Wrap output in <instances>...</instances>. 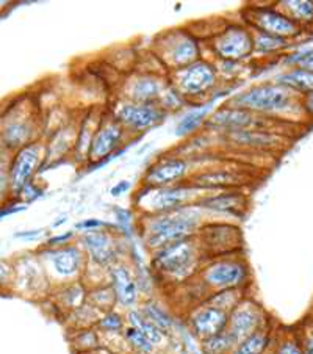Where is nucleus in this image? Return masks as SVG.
<instances>
[{
  "label": "nucleus",
  "instance_id": "obj_1",
  "mask_svg": "<svg viewBox=\"0 0 313 354\" xmlns=\"http://www.w3.org/2000/svg\"><path fill=\"white\" fill-rule=\"evenodd\" d=\"M200 209L196 205L177 209L167 214L146 215L143 240L152 252L160 248L196 237L200 229Z\"/></svg>",
  "mask_w": 313,
  "mask_h": 354
},
{
  "label": "nucleus",
  "instance_id": "obj_2",
  "mask_svg": "<svg viewBox=\"0 0 313 354\" xmlns=\"http://www.w3.org/2000/svg\"><path fill=\"white\" fill-rule=\"evenodd\" d=\"M204 252L196 237L176 241L152 252L151 265L164 281L184 282L199 273Z\"/></svg>",
  "mask_w": 313,
  "mask_h": 354
},
{
  "label": "nucleus",
  "instance_id": "obj_3",
  "mask_svg": "<svg viewBox=\"0 0 313 354\" xmlns=\"http://www.w3.org/2000/svg\"><path fill=\"white\" fill-rule=\"evenodd\" d=\"M198 276L200 286L205 288L207 293L230 290V288L243 290L249 279V268L243 259L230 254L214 257L210 262L202 263Z\"/></svg>",
  "mask_w": 313,
  "mask_h": 354
},
{
  "label": "nucleus",
  "instance_id": "obj_4",
  "mask_svg": "<svg viewBox=\"0 0 313 354\" xmlns=\"http://www.w3.org/2000/svg\"><path fill=\"white\" fill-rule=\"evenodd\" d=\"M293 91L279 84H263L240 93L230 100V107L249 110L252 113H274L292 105Z\"/></svg>",
  "mask_w": 313,
  "mask_h": 354
},
{
  "label": "nucleus",
  "instance_id": "obj_5",
  "mask_svg": "<svg viewBox=\"0 0 313 354\" xmlns=\"http://www.w3.org/2000/svg\"><path fill=\"white\" fill-rule=\"evenodd\" d=\"M155 54L171 71L182 69L199 60L198 39L190 32L169 30L157 38Z\"/></svg>",
  "mask_w": 313,
  "mask_h": 354
},
{
  "label": "nucleus",
  "instance_id": "obj_6",
  "mask_svg": "<svg viewBox=\"0 0 313 354\" xmlns=\"http://www.w3.org/2000/svg\"><path fill=\"white\" fill-rule=\"evenodd\" d=\"M173 90L182 97H196L210 93L218 84V73L214 64L198 60L182 69H176L171 74Z\"/></svg>",
  "mask_w": 313,
  "mask_h": 354
},
{
  "label": "nucleus",
  "instance_id": "obj_7",
  "mask_svg": "<svg viewBox=\"0 0 313 354\" xmlns=\"http://www.w3.org/2000/svg\"><path fill=\"white\" fill-rule=\"evenodd\" d=\"M196 239L204 256L210 254L211 257H221L234 254L241 243V232L232 224L215 223L200 226Z\"/></svg>",
  "mask_w": 313,
  "mask_h": 354
},
{
  "label": "nucleus",
  "instance_id": "obj_8",
  "mask_svg": "<svg viewBox=\"0 0 313 354\" xmlns=\"http://www.w3.org/2000/svg\"><path fill=\"white\" fill-rule=\"evenodd\" d=\"M210 47L222 62L237 63L249 57L254 50L252 33L241 26H229L211 38Z\"/></svg>",
  "mask_w": 313,
  "mask_h": 354
},
{
  "label": "nucleus",
  "instance_id": "obj_9",
  "mask_svg": "<svg viewBox=\"0 0 313 354\" xmlns=\"http://www.w3.org/2000/svg\"><path fill=\"white\" fill-rule=\"evenodd\" d=\"M46 261L54 271V276L61 281H66V284L79 281L80 274H84L88 262L84 250H82L80 245L75 243L54 248V250L49 248L46 251Z\"/></svg>",
  "mask_w": 313,
  "mask_h": 354
},
{
  "label": "nucleus",
  "instance_id": "obj_10",
  "mask_svg": "<svg viewBox=\"0 0 313 354\" xmlns=\"http://www.w3.org/2000/svg\"><path fill=\"white\" fill-rule=\"evenodd\" d=\"M80 248L85 252L86 261L99 268L110 270L120 262L117 243L113 234L108 231L97 229V231L84 232L80 237Z\"/></svg>",
  "mask_w": 313,
  "mask_h": 354
},
{
  "label": "nucleus",
  "instance_id": "obj_11",
  "mask_svg": "<svg viewBox=\"0 0 313 354\" xmlns=\"http://www.w3.org/2000/svg\"><path fill=\"white\" fill-rule=\"evenodd\" d=\"M152 194L147 198L146 215H158L173 212L177 209L187 207L196 203V192L198 188L191 187L190 184L185 185H173L167 188H146Z\"/></svg>",
  "mask_w": 313,
  "mask_h": 354
},
{
  "label": "nucleus",
  "instance_id": "obj_12",
  "mask_svg": "<svg viewBox=\"0 0 313 354\" xmlns=\"http://www.w3.org/2000/svg\"><path fill=\"white\" fill-rule=\"evenodd\" d=\"M209 129H216L222 132H240V131H265L267 121L257 113L238 107H222L209 116L205 121Z\"/></svg>",
  "mask_w": 313,
  "mask_h": 354
},
{
  "label": "nucleus",
  "instance_id": "obj_13",
  "mask_svg": "<svg viewBox=\"0 0 313 354\" xmlns=\"http://www.w3.org/2000/svg\"><path fill=\"white\" fill-rule=\"evenodd\" d=\"M263 328H267L265 326V312L252 299L243 298L229 312L227 331L237 339L238 344Z\"/></svg>",
  "mask_w": 313,
  "mask_h": 354
},
{
  "label": "nucleus",
  "instance_id": "obj_14",
  "mask_svg": "<svg viewBox=\"0 0 313 354\" xmlns=\"http://www.w3.org/2000/svg\"><path fill=\"white\" fill-rule=\"evenodd\" d=\"M44 156V146L38 141L26 145L16 152L10 167V187L15 193L21 192L30 184L32 177L39 168Z\"/></svg>",
  "mask_w": 313,
  "mask_h": 354
},
{
  "label": "nucleus",
  "instance_id": "obj_15",
  "mask_svg": "<svg viewBox=\"0 0 313 354\" xmlns=\"http://www.w3.org/2000/svg\"><path fill=\"white\" fill-rule=\"evenodd\" d=\"M167 116L158 104H122L116 111L115 120L126 129V131L144 132L162 122Z\"/></svg>",
  "mask_w": 313,
  "mask_h": 354
},
{
  "label": "nucleus",
  "instance_id": "obj_16",
  "mask_svg": "<svg viewBox=\"0 0 313 354\" xmlns=\"http://www.w3.org/2000/svg\"><path fill=\"white\" fill-rule=\"evenodd\" d=\"M246 21L254 30L271 35L277 38H290L299 33V27L296 22H293L287 15L273 8H252L247 13Z\"/></svg>",
  "mask_w": 313,
  "mask_h": 354
},
{
  "label": "nucleus",
  "instance_id": "obj_17",
  "mask_svg": "<svg viewBox=\"0 0 313 354\" xmlns=\"http://www.w3.org/2000/svg\"><path fill=\"white\" fill-rule=\"evenodd\" d=\"M124 133H126V129L115 118L110 121H105L102 126L97 127L91 140L90 151H88V158H90L93 167L107 162L108 156H113L120 149L124 140Z\"/></svg>",
  "mask_w": 313,
  "mask_h": 354
},
{
  "label": "nucleus",
  "instance_id": "obj_18",
  "mask_svg": "<svg viewBox=\"0 0 313 354\" xmlns=\"http://www.w3.org/2000/svg\"><path fill=\"white\" fill-rule=\"evenodd\" d=\"M188 171H190V163L187 158L167 157L152 165L143 180L146 188H167L179 185V182L187 177Z\"/></svg>",
  "mask_w": 313,
  "mask_h": 354
},
{
  "label": "nucleus",
  "instance_id": "obj_19",
  "mask_svg": "<svg viewBox=\"0 0 313 354\" xmlns=\"http://www.w3.org/2000/svg\"><path fill=\"white\" fill-rule=\"evenodd\" d=\"M227 312L202 303L196 306L188 315V328L200 342L227 329Z\"/></svg>",
  "mask_w": 313,
  "mask_h": 354
},
{
  "label": "nucleus",
  "instance_id": "obj_20",
  "mask_svg": "<svg viewBox=\"0 0 313 354\" xmlns=\"http://www.w3.org/2000/svg\"><path fill=\"white\" fill-rule=\"evenodd\" d=\"M108 284L111 286L116 297V304L124 309H133L138 303L140 288L137 277L132 274L127 265L121 262L115 263L108 270Z\"/></svg>",
  "mask_w": 313,
  "mask_h": 354
},
{
  "label": "nucleus",
  "instance_id": "obj_21",
  "mask_svg": "<svg viewBox=\"0 0 313 354\" xmlns=\"http://www.w3.org/2000/svg\"><path fill=\"white\" fill-rule=\"evenodd\" d=\"M243 176H240L238 171L220 168L193 176V179L188 184L198 188V190H218V188L226 190V188H237L243 185Z\"/></svg>",
  "mask_w": 313,
  "mask_h": 354
},
{
  "label": "nucleus",
  "instance_id": "obj_22",
  "mask_svg": "<svg viewBox=\"0 0 313 354\" xmlns=\"http://www.w3.org/2000/svg\"><path fill=\"white\" fill-rule=\"evenodd\" d=\"M163 91L160 79L146 74L132 80L127 90V99L133 104H158Z\"/></svg>",
  "mask_w": 313,
  "mask_h": 354
},
{
  "label": "nucleus",
  "instance_id": "obj_23",
  "mask_svg": "<svg viewBox=\"0 0 313 354\" xmlns=\"http://www.w3.org/2000/svg\"><path fill=\"white\" fill-rule=\"evenodd\" d=\"M194 205L199 209H207L214 212H226V214L238 215L240 210L245 209L246 198L240 192H222L211 196L199 198Z\"/></svg>",
  "mask_w": 313,
  "mask_h": 354
},
{
  "label": "nucleus",
  "instance_id": "obj_24",
  "mask_svg": "<svg viewBox=\"0 0 313 354\" xmlns=\"http://www.w3.org/2000/svg\"><path fill=\"white\" fill-rule=\"evenodd\" d=\"M229 143L241 147H251V149H265L277 143L276 135L265 131H240L226 133Z\"/></svg>",
  "mask_w": 313,
  "mask_h": 354
},
{
  "label": "nucleus",
  "instance_id": "obj_25",
  "mask_svg": "<svg viewBox=\"0 0 313 354\" xmlns=\"http://www.w3.org/2000/svg\"><path fill=\"white\" fill-rule=\"evenodd\" d=\"M126 323L127 326H133L140 329L147 339H149L151 344L155 348H162L164 344H167L169 335L167 333H163L162 329H158L155 324H152L147 318L141 314L140 309H130L126 314Z\"/></svg>",
  "mask_w": 313,
  "mask_h": 354
},
{
  "label": "nucleus",
  "instance_id": "obj_26",
  "mask_svg": "<svg viewBox=\"0 0 313 354\" xmlns=\"http://www.w3.org/2000/svg\"><path fill=\"white\" fill-rule=\"evenodd\" d=\"M86 297H88V290H86L85 282L74 281V282H68L66 286H63L60 290H58L57 301L61 308L69 310L70 314V312L79 309L80 306H84L86 303Z\"/></svg>",
  "mask_w": 313,
  "mask_h": 354
},
{
  "label": "nucleus",
  "instance_id": "obj_27",
  "mask_svg": "<svg viewBox=\"0 0 313 354\" xmlns=\"http://www.w3.org/2000/svg\"><path fill=\"white\" fill-rule=\"evenodd\" d=\"M277 84L293 93L309 94L313 91V73L305 68H298L277 77Z\"/></svg>",
  "mask_w": 313,
  "mask_h": 354
},
{
  "label": "nucleus",
  "instance_id": "obj_28",
  "mask_svg": "<svg viewBox=\"0 0 313 354\" xmlns=\"http://www.w3.org/2000/svg\"><path fill=\"white\" fill-rule=\"evenodd\" d=\"M140 312L143 314L147 320H149L152 324H155L158 329H162L163 333H167L168 335L171 334L174 328V318L169 312L163 308V306L158 303L155 299H147L141 304Z\"/></svg>",
  "mask_w": 313,
  "mask_h": 354
},
{
  "label": "nucleus",
  "instance_id": "obj_29",
  "mask_svg": "<svg viewBox=\"0 0 313 354\" xmlns=\"http://www.w3.org/2000/svg\"><path fill=\"white\" fill-rule=\"evenodd\" d=\"M271 345H273V335L268 328H263L247 339L241 340L230 354H265Z\"/></svg>",
  "mask_w": 313,
  "mask_h": 354
},
{
  "label": "nucleus",
  "instance_id": "obj_30",
  "mask_svg": "<svg viewBox=\"0 0 313 354\" xmlns=\"http://www.w3.org/2000/svg\"><path fill=\"white\" fill-rule=\"evenodd\" d=\"M238 345L237 339L230 334L227 329L218 333L211 337L200 340V353L202 354H230L235 346Z\"/></svg>",
  "mask_w": 313,
  "mask_h": 354
},
{
  "label": "nucleus",
  "instance_id": "obj_31",
  "mask_svg": "<svg viewBox=\"0 0 313 354\" xmlns=\"http://www.w3.org/2000/svg\"><path fill=\"white\" fill-rule=\"evenodd\" d=\"M86 303L91 304L94 309H97L100 314H105V312L113 310L115 306H117L115 292L108 282L96 286V287H93L91 290H88Z\"/></svg>",
  "mask_w": 313,
  "mask_h": 354
},
{
  "label": "nucleus",
  "instance_id": "obj_32",
  "mask_svg": "<svg viewBox=\"0 0 313 354\" xmlns=\"http://www.w3.org/2000/svg\"><path fill=\"white\" fill-rule=\"evenodd\" d=\"M210 111H211V105L207 104L204 107H199L196 110L190 111V113H187L179 121V124H177L176 133L179 135V137H187V135L196 132L198 129L202 126V124H205L207 120H209Z\"/></svg>",
  "mask_w": 313,
  "mask_h": 354
},
{
  "label": "nucleus",
  "instance_id": "obj_33",
  "mask_svg": "<svg viewBox=\"0 0 313 354\" xmlns=\"http://www.w3.org/2000/svg\"><path fill=\"white\" fill-rule=\"evenodd\" d=\"M241 299H243V292H241L240 288H230V290H220V292L209 293L202 303L214 306V308L221 309L229 314V312L232 310Z\"/></svg>",
  "mask_w": 313,
  "mask_h": 354
},
{
  "label": "nucleus",
  "instance_id": "obj_34",
  "mask_svg": "<svg viewBox=\"0 0 313 354\" xmlns=\"http://www.w3.org/2000/svg\"><path fill=\"white\" fill-rule=\"evenodd\" d=\"M32 127L27 122H15L5 129L3 141L8 147H23L32 143Z\"/></svg>",
  "mask_w": 313,
  "mask_h": 354
},
{
  "label": "nucleus",
  "instance_id": "obj_35",
  "mask_svg": "<svg viewBox=\"0 0 313 354\" xmlns=\"http://www.w3.org/2000/svg\"><path fill=\"white\" fill-rule=\"evenodd\" d=\"M126 326V317L113 309L100 315L94 328L97 329L99 334H122Z\"/></svg>",
  "mask_w": 313,
  "mask_h": 354
},
{
  "label": "nucleus",
  "instance_id": "obj_36",
  "mask_svg": "<svg viewBox=\"0 0 313 354\" xmlns=\"http://www.w3.org/2000/svg\"><path fill=\"white\" fill-rule=\"evenodd\" d=\"M122 335L124 339H126L132 354H147V353L155 351V346H153L149 342V339H147L146 335L137 328L126 326Z\"/></svg>",
  "mask_w": 313,
  "mask_h": 354
},
{
  "label": "nucleus",
  "instance_id": "obj_37",
  "mask_svg": "<svg viewBox=\"0 0 313 354\" xmlns=\"http://www.w3.org/2000/svg\"><path fill=\"white\" fill-rule=\"evenodd\" d=\"M73 345L79 353L93 354L100 346V334L96 328L80 329V331H77Z\"/></svg>",
  "mask_w": 313,
  "mask_h": 354
},
{
  "label": "nucleus",
  "instance_id": "obj_38",
  "mask_svg": "<svg viewBox=\"0 0 313 354\" xmlns=\"http://www.w3.org/2000/svg\"><path fill=\"white\" fill-rule=\"evenodd\" d=\"M283 8L290 13V19L296 21H312L313 19V2H283Z\"/></svg>",
  "mask_w": 313,
  "mask_h": 354
},
{
  "label": "nucleus",
  "instance_id": "obj_39",
  "mask_svg": "<svg viewBox=\"0 0 313 354\" xmlns=\"http://www.w3.org/2000/svg\"><path fill=\"white\" fill-rule=\"evenodd\" d=\"M252 44L256 50L273 52V50H277V49H281V47L285 46V39L271 37V35L262 33V32H257L256 35H252Z\"/></svg>",
  "mask_w": 313,
  "mask_h": 354
},
{
  "label": "nucleus",
  "instance_id": "obj_40",
  "mask_svg": "<svg viewBox=\"0 0 313 354\" xmlns=\"http://www.w3.org/2000/svg\"><path fill=\"white\" fill-rule=\"evenodd\" d=\"M271 350L273 354H303L296 334H288L285 337L277 339Z\"/></svg>",
  "mask_w": 313,
  "mask_h": 354
},
{
  "label": "nucleus",
  "instance_id": "obj_41",
  "mask_svg": "<svg viewBox=\"0 0 313 354\" xmlns=\"http://www.w3.org/2000/svg\"><path fill=\"white\" fill-rule=\"evenodd\" d=\"M303 354H313V323L304 326L303 333L298 335Z\"/></svg>",
  "mask_w": 313,
  "mask_h": 354
},
{
  "label": "nucleus",
  "instance_id": "obj_42",
  "mask_svg": "<svg viewBox=\"0 0 313 354\" xmlns=\"http://www.w3.org/2000/svg\"><path fill=\"white\" fill-rule=\"evenodd\" d=\"M74 237V232H66L61 235H57V237H52L49 241H47V248H60V246H66L70 243V240Z\"/></svg>",
  "mask_w": 313,
  "mask_h": 354
},
{
  "label": "nucleus",
  "instance_id": "obj_43",
  "mask_svg": "<svg viewBox=\"0 0 313 354\" xmlns=\"http://www.w3.org/2000/svg\"><path fill=\"white\" fill-rule=\"evenodd\" d=\"M105 223L99 221V220H86V221H82L75 226V229H79L82 232H90V231H97V229L104 227Z\"/></svg>",
  "mask_w": 313,
  "mask_h": 354
},
{
  "label": "nucleus",
  "instance_id": "obj_44",
  "mask_svg": "<svg viewBox=\"0 0 313 354\" xmlns=\"http://www.w3.org/2000/svg\"><path fill=\"white\" fill-rule=\"evenodd\" d=\"M11 276H13V268H11V265L5 261H0V286L8 284L11 281Z\"/></svg>",
  "mask_w": 313,
  "mask_h": 354
},
{
  "label": "nucleus",
  "instance_id": "obj_45",
  "mask_svg": "<svg viewBox=\"0 0 313 354\" xmlns=\"http://www.w3.org/2000/svg\"><path fill=\"white\" fill-rule=\"evenodd\" d=\"M130 188V184L127 180H121L120 184H116L113 188H111V196H120V194L126 193Z\"/></svg>",
  "mask_w": 313,
  "mask_h": 354
},
{
  "label": "nucleus",
  "instance_id": "obj_46",
  "mask_svg": "<svg viewBox=\"0 0 313 354\" xmlns=\"http://www.w3.org/2000/svg\"><path fill=\"white\" fill-rule=\"evenodd\" d=\"M304 105H305V110L313 116V91L309 93V94H305V104Z\"/></svg>",
  "mask_w": 313,
  "mask_h": 354
},
{
  "label": "nucleus",
  "instance_id": "obj_47",
  "mask_svg": "<svg viewBox=\"0 0 313 354\" xmlns=\"http://www.w3.org/2000/svg\"><path fill=\"white\" fill-rule=\"evenodd\" d=\"M301 64H303L305 69H309V71H312V73H313V54H309V57H307L305 60L301 63Z\"/></svg>",
  "mask_w": 313,
  "mask_h": 354
},
{
  "label": "nucleus",
  "instance_id": "obj_48",
  "mask_svg": "<svg viewBox=\"0 0 313 354\" xmlns=\"http://www.w3.org/2000/svg\"><path fill=\"white\" fill-rule=\"evenodd\" d=\"M41 231H30V232H19L16 234V237H37V235H39Z\"/></svg>",
  "mask_w": 313,
  "mask_h": 354
},
{
  "label": "nucleus",
  "instance_id": "obj_49",
  "mask_svg": "<svg viewBox=\"0 0 313 354\" xmlns=\"http://www.w3.org/2000/svg\"><path fill=\"white\" fill-rule=\"evenodd\" d=\"M147 354H164L163 351H152V353H147Z\"/></svg>",
  "mask_w": 313,
  "mask_h": 354
},
{
  "label": "nucleus",
  "instance_id": "obj_50",
  "mask_svg": "<svg viewBox=\"0 0 313 354\" xmlns=\"http://www.w3.org/2000/svg\"><path fill=\"white\" fill-rule=\"evenodd\" d=\"M265 354H273V350H271V348H269V350H268L267 353H265Z\"/></svg>",
  "mask_w": 313,
  "mask_h": 354
}]
</instances>
